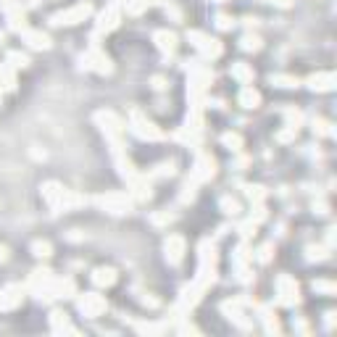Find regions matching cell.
<instances>
[{
  "label": "cell",
  "instance_id": "cell-12",
  "mask_svg": "<svg viewBox=\"0 0 337 337\" xmlns=\"http://www.w3.org/2000/svg\"><path fill=\"white\" fill-rule=\"evenodd\" d=\"M116 27V11L114 8H108V14L100 16V24H98V32H108V29Z\"/></svg>",
  "mask_w": 337,
  "mask_h": 337
},
{
  "label": "cell",
  "instance_id": "cell-2",
  "mask_svg": "<svg viewBox=\"0 0 337 337\" xmlns=\"http://www.w3.org/2000/svg\"><path fill=\"white\" fill-rule=\"evenodd\" d=\"M187 37H190V43L195 45L198 50H203L206 56H219V53H221V45H219L213 37H208V35H203V32H190Z\"/></svg>",
  "mask_w": 337,
  "mask_h": 337
},
{
  "label": "cell",
  "instance_id": "cell-18",
  "mask_svg": "<svg viewBox=\"0 0 337 337\" xmlns=\"http://www.w3.org/2000/svg\"><path fill=\"white\" fill-rule=\"evenodd\" d=\"M8 61H11V66H16V69H19V66L24 69V66L29 64V58H27L24 53H8Z\"/></svg>",
  "mask_w": 337,
  "mask_h": 337
},
{
  "label": "cell",
  "instance_id": "cell-20",
  "mask_svg": "<svg viewBox=\"0 0 337 337\" xmlns=\"http://www.w3.org/2000/svg\"><path fill=\"white\" fill-rule=\"evenodd\" d=\"M221 208H224V213H237V211H240L237 200H232V198H224V200H221Z\"/></svg>",
  "mask_w": 337,
  "mask_h": 337
},
{
  "label": "cell",
  "instance_id": "cell-22",
  "mask_svg": "<svg viewBox=\"0 0 337 337\" xmlns=\"http://www.w3.org/2000/svg\"><path fill=\"white\" fill-rule=\"evenodd\" d=\"M248 198L250 200H261L263 198V187H248Z\"/></svg>",
  "mask_w": 337,
  "mask_h": 337
},
{
  "label": "cell",
  "instance_id": "cell-13",
  "mask_svg": "<svg viewBox=\"0 0 337 337\" xmlns=\"http://www.w3.org/2000/svg\"><path fill=\"white\" fill-rule=\"evenodd\" d=\"M308 82H311L313 90H329L332 82H334V77H332V74H321V77H311Z\"/></svg>",
  "mask_w": 337,
  "mask_h": 337
},
{
  "label": "cell",
  "instance_id": "cell-23",
  "mask_svg": "<svg viewBox=\"0 0 337 337\" xmlns=\"http://www.w3.org/2000/svg\"><path fill=\"white\" fill-rule=\"evenodd\" d=\"M271 258V245H263V248L258 250V261H263V263H266Z\"/></svg>",
  "mask_w": 337,
  "mask_h": 337
},
{
  "label": "cell",
  "instance_id": "cell-8",
  "mask_svg": "<svg viewBox=\"0 0 337 337\" xmlns=\"http://www.w3.org/2000/svg\"><path fill=\"white\" fill-rule=\"evenodd\" d=\"M79 308L85 313H90V316H98L100 311L106 308V303H103V298H98V295H87V298L79 303Z\"/></svg>",
  "mask_w": 337,
  "mask_h": 337
},
{
  "label": "cell",
  "instance_id": "cell-21",
  "mask_svg": "<svg viewBox=\"0 0 337 337\" xmlns=\"http://www.w3.org/2000/svg\"><path fill=\"white\" fill-rule=\"evenodd\" d=\"M232 24H234V22H232L229 16H224V14H219V16H216V27H219V29H229Z\"/></svg>",
  "mask_w": 337,
  "mask_h": 337
},
{
  "label": "cell",
  "instance_id": "cell-5",
  "mask_svg": "<svg viewBox=\"0 0 337 337\" xmlns=\"http://www.w3.org/2000/svg\"><path fill=\"white\" fill-rule=\"evenodd\" d=\"M163 250H166V258L171 263H179L182 253H185V240H182L179 234H171V237L166 240V245H163Z\"/></svg>",
  "mask_w": 337,
  "mask_h": 337
},
{
  "label": "cell",
  "instance_id": "cell-17",
  "mask_svg": "<svg viewBox=\"0 0 337 337\" xmlns=\"http://www.w3.org/2000/svg\"><path fill=\"white\" fill-rule=\"evenodd\" d=\"M32 250H35V256H40V258H48V256H50V242H45V240H37V242L32 245Z\"/></svg>",
  "mask_w": 337,
  "mask_h": 337
},
{
  "label": "cell",
  "instance_id": "cell-11",
  "mask_svg": "<svg viewBox=\"0 0 337 337\" xmlns=\"http://www.w3.org/2000/svg\"><path fill=\"white\" fill-rule=\"evenodd\" d=\"M93 282L95 284H114L116 282V271L114 269H98L93 274Z\"/></svg>",
  "mask_w": 337,
  "mask_h": 337
},
{
  "label": "cell",
  "instance_id": "cell-9",
  "mask_svg": "<svg viewBox=\"0 0 337 337\" xmlns=\"http://www.w3.org/2000/svg\"><path fill=\"white\" fill-rule=\"evenodd\" d=\"M258 103H261V95H258L253 87H242V90H240V106H245V108H256Z\"/></svg>",
  "mask_w": 337,
  "mask_h": 337
},
{
  "label": "cell",
  "instance_id": "cell-19",
  "mask_svg": "<svg viewBox=\"0 0 337 337\" xmlns=\"http://www.w3.org/2000/svg\"><path fill=\"white\" fill-rule=\"evenodd\" d=\"M271 82H277V85H282V87H295V85H298V79H295V77H282V74L271 77Z\"/></svg>",
  "mask_w": 337,
  "mask_h": 337
},
{
  "label": "cell",
  "instance_id": "cell-3",
  "mask_svg": "<svg viewBox=\"0 0 337 337\" xmlns=\"http://www.w3.org/2000/svg\"><path fill=\"white\" fill-rule=\"evenodd\" d=\"M132 132H135L137 137H142V140H161V132L150 124V121H145L140 114H132Z\"/></svg>",
  "mask_w": 337,
  "mask_h": 337
},
{
  "label": "cell",
  "instance_id": "cell-4",
  "mask_svg": "<svg viewBox=\"0 0 337 337\" xmlns=\"http://www.w3.org/2000/svg\"><path fill=\"white\" fill-rule=\"evenodd\" d=\"M98 203H100V206H106L111 213H127V211H129L127 195H100Z\"/></svg>",
  "mask_w": 337,
  "mask_h": 337
},
{
  "label": "cell",
  "instance_id": "cell-15",
  "mask_svg": "<svg viewBox=\"0 0 337 337\" xmlns=\"http://www.w3.org/2000/svg\"><path fill=\"white\" fill-rule=\"evenodd\" d=\"M240 48H242V50H258V48H261V40H258L256 35H245V37L240 40Z\"/></svg>",
  "mask_w": 337,
  "mask_h": 337
},
{
  "label": "cell",
  "instance_id": "cell-1",
  "mask_svg": "<svg viewBox=\"0 0 337 337\" xmlns=\"http://www.w3.org/2000/svg\"><path fill=\"white\" fill-rule=\"evenodd\" d=\"M90 14V6L87 3H82V6H74V8H69V11H61V14H56L50 22H53L56 27H61V24H77V22H82Z\"/></svg>",
  "mask_w": 337,
  "mask_h": 337
},
{
  "label": "cell",
  "instance_id": "cell-26",
  "mask_svg": "<svg viewBox=\"0 0 337 337\" xmlns=\"http://www.w3.org/2000/svg\"><path fill=\"white\" fill-rule=\"evenodd\" d=\"M8 258V253H6V248H3V245H0V261H6Z\"/></svg>",
  "mask_w": 337,
  "mask_h": 337
},
{
  "label": "cell",
  "instance_id": "cell-27",
  "mask_svg": "<svg viewBox=\"0 0 337 337\" xmlns=\"http://www.w3.org/2000/svg\"><path fill=\"white\" fill-rule=\"evenodd\" d=\"M219 3H221V0H219Z\"/></svg>",
  "mask_w": 337,
  "mask_h": 337
},
{
  "label": "cell",
  "instance_id": "cell-25",
  "mask_svg": "<svg viewBox=\"0 0 337 337\" xmlns=\"http://www.w3.org/2000/svg\"><path fill=\"white\" fill-rule=\"evenodd\" d=\"M266 3H277V6H282V8H287L290 0H266Z\"/></svg>",
  "mask_w": 337,
  "mask_h": 337
},
{
  "label": "cell",
  "instance_id": "cell-16",
  "mask_svg": "<svg viewBox=\"0 0 337 337\" xmlns=\"http://www.w3.org/2000/svg\"><path fill=\"white\" fill-rule=\"evenodd\" d=\"M221 142H224L227 148H232V150H240L242 137H240V135H234V132H229V135H224V137H221Z\"/></svg>",
  "mask_w": 337,
  "mask_h": 337
},
{
  "label": "cell",
  "instance_id": "cell-10",
  "mask_svg": "<svg viewBox=\"0 0 337 337\" xmlns=\"http://www.w3.org/2000/svg\"><path fill=\"white\" fill-rule=\"evenodd\" d=\"M156 43H158L161 50H169V53H171V50L177 48V37L171 32H156Z\"/></svg>",
  "mask_w": 337,
  "mask_h": 337
},
{
  "label": "cell",
  "instance_id": "cell-7",
  "mask_svg": "<svg viewBox=\"0 0 337 337\" xmlns=\"http://www.w3.org/2000/svg\"><path fill=\"white\" fill-rule=\"evenodd\" d=\"M22 37H24V43H29L32 48H48L50 45V40H48V35H43V32H37V29H24L22 32Z\"/></svg>",
  "mask_w": 337,
  "mask_h": 337
},
{
  "label": "cell",
  "instance_id": "cell-6",
  "mask_svg": "<svg viewBox=\"0 0 337 337\" xmlns=\"http://www.w3.org/2000/svg\"><path fill=\"white\" fill-rule=\"evenodd\" d=\"M213 158H208V156H200L198 158V163H195V171H192V179L195 182H203V179H208V177H213Z\"/></svg>",
  "mask_w": 337,
  "mask_h": 337
},
{
  "label": "cell",
  "instance_id": "cell-24",
  "mask_svg": "<svg viewBox=\"0 0 337 337\" xmlns=\"http://www.w3.org/2000/svg\"><path fill=\"white\" fill-rule=\"evenodd\" d=\"M153 87H156V90H163V87H166V82H163L161 77H156V79H153Z\"/></svg>",
  "mask_w": 337,
  "mask_h": 337
},
{
  "label": "cell",
  "instance_id": "cell-14",
  "mask_svg": "<svg viewBox=\"0 0 337 337\" xmlns=\"http://www.w3.org/2000/svg\"><path fill=\"white\" fill-rule=\"evenodd\" d=\"M232 77H237L240 82H250L253 79V71L245 66V64H234L232 66Z\"/></svg>",
  "mask_w": 337,
  "mask_h": 337
}]
</instances>
